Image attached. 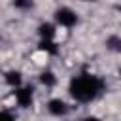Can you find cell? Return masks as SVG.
Returning a JSON list of instances; mask_svg holds the SVG:
<instances>
[{"instance_id":"3957f363","label":"cell","mask_w":121,"mask_h":121,"mask_svg":"<svg viewBox=\"0 0 121 121\" xmlns=\"http://www.w3.org/2000/svg\"><path fill=\"white\" fill-rule=\"evenodd\" d=\"M32 100H34V89H32L30 85L15 89V102H17L21 108H30Z\"/></svg>"},{"instance_id":"277c9868","label":"cell","mask_w":121,"mask_h":121,"mask_svg":"<svg viewBox=\"0 0 121 121\" xmlns=\"http://www.w3.org/2000/svg\"><path fill=\"white\" fill-rule=\"evenodd\" d=\"M47 112H49L51 115H55V117H60V115H66L68 106H66V102L60 100V98H51V100L47 102Z\"/></svg>"},{"instance_id":"52a82bcc","label":"cell","mask_w":121,"mask_h":121,"mask_svg":"<svg viewBox=\"0 0 121 121\" xmlns=\"http://www.w3.org/2000/svg\"><path fill=\"white\" fill-rule=\"evenodd\" d=\"M40 81H42L45 87H53V85L57 83V78H55V74H53V72L45 70V72H42V74H40Z\"/></svg>"},{"instance_id":"7a4b0ae2","label":"cell","mask_w":121,"mask_h":121,"mask_svg":"<svg viewBox=\"0 0 121 121\" xmlns=\"http://www.w3.org/2000/svg\"><path fill=\"white\" fill-rule=\"evenodd\" d=\"M55 21L60 25V26H66V28H70V26H74L76 23H78V13L74 11V9H70V8H59L57 11H55Z\"/></svg>"},{"instance_id":"7c38bea8","label":"cell","mask_w":121,"mask_h":121,"mask_svg":"<svg viewBox=\"0 0 121 121\" xmlns=\"http://www.w3.org/2000/svg\"><path fill=\"white\" fill-rule=\"evenodd\" d=\"M119 78H121V70H119Z\"/></svg>"},{"instance_id":"6da1fadb","label":"cell","mask_w":121,"mask_h":121,"mask_svg":"<svg viewBox=\"0 0 121 121\" xmlns=\"http://www.w3.org/2000/svg\"><path fill=\"white\" fill-rule=\"evenodd\" d=\"M68 91L78 102H91L104 91V81L95 74H79L70 79Z\"/></svg>"},{"instance_id":"5b68a950","label":"cell","mask_w":121,"mask_h":121,"mask_svg":"<svg viewBox=\"0 0 121 121\" xmlns=\"http://www.w3.org/2000/svg\"><path fill=\"white\" fill-rule=\"evenodd\" d=\"M38 34H40L42 40H53V36H55V26H53L51 23H42V25L38 26Z\"/></svg>"},{"instance_id":"30bf717a","label":"cell","mask_w":121,"mask_h":121,"mask_svg":"<svg viewBox=\"0 0 121 121\" xmlns=\"http://www.w3.org/2000/svg\"><path fill=\"white\" fill-rule=\"evenodd\" d=\"M0 121H15V113L9 110H2L0 113Z\"/></svg>"},{"instance_id":"9c48e42d","label":"cell","mask_w":121,"mask_h":121,"mask_svg":"<svg viewBox=\"0 0 121 121\" xmlns=\"http://www.w3.org/2000/svg\"><path fill=\"white\" fill-rule=\"evenodd\" d=\"M108 45H110L112 49H115V51H121V38H115V36H112V38L108 40Z\"/></svg>"},{"instance_id":"ba28073f","label":"cell","mask_w":121,"mask_h":121,"mask_svg":"<svg viewBox=\"0 0 121 121\" xmlns=\"http://www.w3.org/2000/svg\"><path fill=\"white\" fill-rule=\"evenodd\" d=\"M40 49L55 55V53H57V43H55L53 40H40Z\"/></svg>"},{"instance_id":"8992f818","label":"cell","mask_w":121,"mask_h":121,"mask_svg":"<svg viewBox=\"0 0 121 121\" xmlns=\"http://www.w3.org/2000/svg\"><path fill=\"white\" fill-rule=\"evenodd\" d=\"M6 83L11 85V87H15V89H19L21 87V72H17V70L6 72Z\"/></svg>"},{"instance_id":"8fae6325","label":"cell","mask_w":121,"mask_h":121,"mask_svg":"<svg viewBox=\"0 0 121 121\" xmlns=\"http://www.w3.org/2000/svg\"><path fill=\"white\" fill-rule=\"evenodd\" d=\"M83 121H100V119L95 117V115H87V117H83Z\"/></svg>"}]
</instances>
